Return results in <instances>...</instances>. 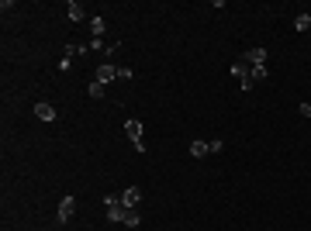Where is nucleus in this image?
Listing matches in <instances>:
<instances>
[{
	"instance_id": "obj_8",
	"label": "nucleus",
	"mask_w": 311,
	"mask_h": 231,
	"mask_svg": "<svg viewBox=\"0 0 311 231\" xmlns=\"http://www.w3.org/2000/svg\"><path fill=\"white\" fill-rule=\"evenodd\" d=\"M139 200H142V190L139 187H128L125 193H121V203H125V207H135Z\"/></svg>"
},
{
	"instance_id": "obj_7",
	"label": "nucleus",
	"mask_w": 311,
	"mask_h": 231,
	"mask_svg": "<svg viewBox=\"0 0 311 231\" xmlns=\"http://www.w3.org/2000/svg\"><path fill=\"white\" fill-rule=\"evenodd\" d=\"M73 211H76V200H73V197H62V203H59V221H70Z\"/></svg>"
},
{
	"instance_id": "obj_6",
	"label": "nucleus",
	"mask_w": 311,
	"mask_h": 231,
	"mask_svg": "<svg viewBox=\"0 0 311 231\" xmlns=\"http://www.w3.org/2000/svg\"><path fill=\"white\" fill-rule=\"evenodd\" d=\"M114 76H118V66H97V72H94L97 83H111Z\"/></svg>"
},
{
	"instance_id": "obj_9",
	"label": "nucleus",
	"mask_w": 311,
	"mask_h": 231,
	"mask_svg": "<svg viewBox=\"0 0 311 231\" xmlns=\"http://www.w3.org/2000/svg\"><path fill=\"white\" fill-rule=\"evenodd\" d=\"M66 11H70V17H73V21H83V17H86L83 4H76V0H70V4H66Z\"/></svg>"
},
{
	"instance_id": "obj_2",
	"label": "nucleus",
	"mask_w": 311,
	"mask_h": 231,
	"mask_svg": "<svg viewBox=\"0 0 311 231\" xmlns=\"http://www.w3.org/2000/svg\"><path fill=\"white\" fill-rule=\"evenodd\" d=\"M125 135L131 138V145H135V152H145V142H142V121H125Z\"/></svg>"
},
{
	"instance_id": "obj_11",
	"label": "nucleus",
	"mask_w": 311,
	"mask_h": 231,
	"mask_svg": "<svg viewBox=\"0 0 311 231\" xmlns=\"http://www.w3.org/2000/svg\"><path fill=\"white\" fill-rule=\"evenodd\" d=\"M139 211H135V207H125V221H121V224H128V228H139Z\"/></svg>"
},
{
	"instance_id": "obj_5",
	"label": "nucleus",
	"mask_w": 311,
	"mask_h": 231,
	"mask_svg": "<svg viewBox=\"0 0 311 231\" xmlns=\"http://www.w3.org/2000/svg\"><path fill=\"white\" fill-rule=\"evenodd\" d=\"M35 117H38V121H56V107L45 104V100H38L35 104Z\"/></svg>"
},
{
	"instance_id": "obj_1",
	"label": "nucleus",
	"mask_w": 311,
	"mask_h": 231,
	"mask_svg": "<svg viewBox=\"0 0 311 231\" xmlns=\"http://www.w3.org/2000/svg\"><path fill=\"white\" fill-rule=\"evenodd\" d=\"M249 69H253V66H249V62H235V66H232V76H235V80H239V87L246 90V93H249V90L256 87V83H253V76H249Z\"/></svg>"
},
{
	"instance_id": "obj_16",
	"label": "nucleus",
	"mask_w": 311,
	"mask_h": 231,
	"mask_svg": "<svg viewBox=\"0 0 311 231\" xmlns=\"http://www.w3.org/2000/svg\"><path fill=\"white\" fill-rule=\"evenodd\" d=\"M80 52H83V45H73V42L66 45V56H80Z\"/></svg>"
},
{
	"instance_id": "obj_17",
	"label": "nucleus",
	"mask_w": 311,
	"mask_h": 231,
	"mask_svg": "<svg viewBox=\"0 0 311 231\" xmlns=\"http://www.w3.org/2000/svg\"><path fill=\"white\" fill-rule=\"evenodd\" d=\"M118 80H131V69H128V66H118Z\"/></svg>"
},
{
	"instance_id": "obj_14",
	"label": "nucleus",
	"mask_w": 311,
	"mask_h": 231,
	"mask_svg": "<svg viewBox=\"0 0 311 231\" xmlns=\"http://www.w3.org/2000/svg\"><path fill=\"white\" fill-rule=\"evenodd\" d=\"M294 28H297V31H308V28H311V14H297V17H294Z\"/></svg>"
},
{
	"instance_id": "obj_4",
	"label": "nucleus",
	"mask_w": 311,
	"mask_h": 231,
	"mask_svg": "<svg viewBox=\"0 0 311 231\" xmlns=\"http://www.w3.org/2000/svg\"><path fill=\"white\" fill-rule=\"evenodd\" d=\"M242 62H249V66H263V62H266V48H259V45L249 48V52L242 56Z\"/></svg>"
},
{
	"instance_id": "obj_15",
	"label": "nucleus",
	"mask_w": 311,
	"mask_h": 231,
	"mask_svg": "<svg viewBox=\"0 0 311 231\" xmlns=\"http://www.w3.org/2000/svg\"><path fill=\"white\" fill-rule=\"evenodd\" d=\"M86 93H90V97H104V83H97V80H94V83L86 87Z\"/></svg>"
},
{
	"instance_id": "obj_18",
	"label": "nucleus",
	"mask_w": 311,
	"mask_h": 231,
	"mask_svg": "<svg viewBox=\"0 0 311 231\" xmlns=\"http://www.w3.org/2000/svg\"><path fill=\"white\" fill-rule=\"evenodd\" d=\"M208 148H211V152H221V148H225V142H221V138H214V142H208Z\"/></svg>"
},
{
	"instance_id": "obj_10",
	"label": "nucleus",
	"mask_w": 311,
	"mask_h": 231,
	"mask_svg": "<svg viewBox=\"0 0 311 231\" xmlns=\"http://www.w3.org/2000/svg\"><path fill=\"white\" fill-rule=\"evenodd\" d=\"M190 156H194V159H201V156H211L208 142H190Z\"/></svg>"
},
{
	"instance_id": "obj_12",
	"label": "nucleus",
	"mask_w": 311,
	"mask_h": 231,
	"mask_svg": "<svg viewBox=\"0 0 311 231\" xmlns=\"http://www.w3.org/2000/svg\"><path fill=\"white\" fill-rule=\"evenodd\" d=\"M104 28H107V21H104V17H90V31H94V38H100V35H104Z\"/></svg>"
},
{
	"instance_id": "obj_13",
	"label": "nucleus",
	"mask_w": 311,
	"mask_h": 231,
	"mask_svg": "<svg viewBox=\"0 0 311 231\" xmlns=\"http://www.w3.org/2000/svg\"><path fill=\"white\" fill-rule=\"evenodd\" d=\"M249 76H253V83H259V80H266V76H270V69H266V66H253Z\"/></svg>"
},
{
	"instance_id": "obj_3",
	"label": "nucleus",
	"mask_w": 311,
	"mask_h": 231,
	"mask_svg": "<svg viewBox=\"0 0 311 231\" xmlns=\"http://www.w3.org/2000/svg\"><path fill=\"white\" fill-rule=\"evenodd\" d=\"M104 203H107V217H111V221H125V203H121V200L104 197Z\"/></svg>"
}]
</instances>
